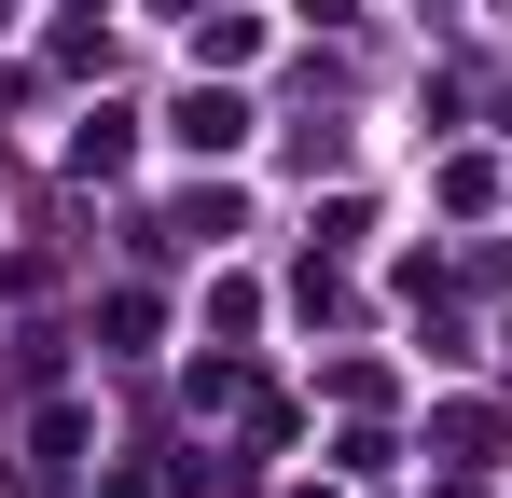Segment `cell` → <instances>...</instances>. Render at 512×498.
<instances>
[{
    "label": "cell",
    "instance_id": "obj_1",
    "mask_svg": "<svg viewBox=\"0 0 512 498\" xmlns=\"http://www.w3.org/2000/svg\"><path fill=\"white\" fill-rule=\"evenodd\" d=\"M180 139H194V153H236L250 111H236V97H180Z\"/></svg>",
    "mask_w": 512,
    "mask_h": 498
}]
</instances>
